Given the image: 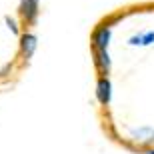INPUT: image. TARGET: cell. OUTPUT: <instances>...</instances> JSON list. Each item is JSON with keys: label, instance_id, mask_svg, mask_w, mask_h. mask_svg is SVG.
<instances>
[{"label": "cell", "instance_id": "6da1fadb", "mask_svg": "<svg viewBox=\"0 0 154 154\" xmlns=\"http://www.w3.org/2000/svg\"><path fill=\"white\" fill-rule=\"evenodd\" d=\"M88 48L104 136L130 154H154V0L104 14Z\"/></svg>", "mask_w": 154, "mask_h": 154}]
</instances>
